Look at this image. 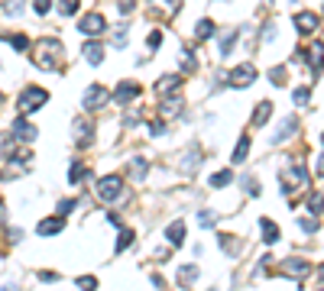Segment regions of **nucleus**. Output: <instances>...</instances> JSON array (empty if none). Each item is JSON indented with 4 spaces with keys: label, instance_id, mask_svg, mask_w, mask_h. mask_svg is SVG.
<instances>
[{
    "label": "nucleus",
    "instance_id": "obj_1",
    "mask_svg": "<svg viewBox=\"0 0 324 291\" xmlns=\"http://www.w3.org/2000/svg\"><path fill=\"white\" fill-rule=\"evenodd\" d=\"M33 58H36L42 72H58L65 61V46L58 39H39L36 49H33Z\"/></svg>",
    "mask_w": 324,
    "mask_h": 291
},
{
    "label": "nucleus",
    "instance_id": "obj_2",
    "mask_svg": "<svg viewBox=\"0 0 324 291\" xmlns=\"http://www.w3.org/2000/svg\"><path fill=\"white\" fill-rule=\"evenodd\" d=\"M49 101V94L42 91V87H26V91L16 97V110L20 113H30V110H39L42 104Z\"/></svg>",
    "mask_w": 324,
    "mask_h": 291
},
{
    "label": "nucleus",
    "instance_id": "obj_3",
    "mask_svg": "<svg viewBox=\"0 0 324 291\" xmlns=\"http://www.w3.org/2000/svg\"><path fill=\"white\" fill-rule=\"evenodd\" d=\"M120 191H124V178H120V175H104L98 181V198L104 204H113V201L120 198Z\"/></svg>",
    "mask_w": 324,
    "mask_h": 291
},
{
    "label": "nucleus",
    "instance_id": "obj_4",
    "mask_svg": "<svg viewBox=\"0 0 324 291\" xmlns=\"http://www.w3.org/2000/svg\"><path fill=\"white\" fill-rule=\"evenodd\" d=\"M279 184H282L285 194H292V191H299V188L308 184V172H305L302 165H292V169H285L282 175H279Z\"/></svg>",
    "mask_w": 324,
    "mask_h": 291
},
{
    "label": "nucleus",
    "instance_id": "obj_5",
    "mask_svg": "<svg viewBox=\"0 0 324 291\" xmlns=\"http://www.w3.org/2000/svg\"><path fill=\"white\" fill-rule=\"evenodd\" d=\"M253 81H256V68H253L250 61H247V65H237L230 75H227V84H230V87H247Z\"/></svg>",
    "mask_w": 324,
    "mask_h": 291
},
{
    "label": "nucleus",
    "instance_id": "obj_6",
    "mask_svg": "<svg viewBox=\"0 0 324 291\" xmlns=\"http://www.w3.org/2000/svg\"><path fill=\"white\" fill-rule=\"evenodd\" d=\"M282 272H285V278H295V281H302V278L311 272V266H308L305 259H299V255H288V259L282 262Z\"/></svg>",
    "mask_w": 324,
    "mask_h": 291
},
{
    "label": "nucleus",
    "instance_id": "obj_7",
    "mask_svg": "<svg viewBox=\"0 0 324 291\" xmlns=\"http://www.w3.org/2000/svg\"><path fill=\"white\" fill-rule=\"evenodd\" d=\"M139 94H143V87H139L136 81H120L117 87H113V101H117V104H130V101H136V97Z\"/></svg>",
    "mask_w": 324,
    "mask_h": 291
},
{
    "label": "nucleus",
    "instance_id": "obj_8",
    "mask_svg": "<svg viewBox=\"0 0 324 291\" xmlns=\"http://www.w3.org/2000/svg\"><path fill=\"white\" fill-rule=\"evenodd\" d=\"M107 101H110V94H107V87H101V84H91L84 91V107L87 110H101Z\"/></svg>",
    "mask_w": 324,
    "mask_h": 291
},
{
    "label": "nucleus",
    "instance_id": "obj_9",
    "mask_svg": "<svg viewBox=\"0 0 324 291\" xmlns=\"http://www.w3.org/2000/svg\"><path fill=\"white\" fill-rule=\"evenodd\" d=\"M10 136H13V139H23V143H33V139L39 136V130L33 126V123H26V120H13Z\"/></svg>",
    "mask_w": 324,
    "mask_h": 291
},
{
    "label": "nucleus",
    "instance_id": "obj_10",
    "mask_svg": "<svg viewBox=\"0 0 324 291\" xmlns=\"http://www.w3.org/2000/svg\"><path fill=\"white\" fill-rule=\"evenodd\" d=\"M65 230V220L62 217H46V220H39L36 223V233L39 236H55V233H62Z\"/></svg>",
    "mask_w": 324,
    "mask_h": 291
},
{
    "label": "nucleus",
    "instance_id": "obj_11",
    "mask_svg": "<svg viewBox=\"0 0 324 291\" xmlns=\"http://www.w3.org/2000/svg\"><path fill=\"white\" fill-rule=\"evenodd\" d=\"M295 130H299V120H295V117H285L282 123H279V130L273 133V139H269V143H273V146H279L282 139H288V136H292Z\"/></svg>",
    "mask_w": 324,
    "mask_h": 291
},
{
    "label": "nucleus",
    "instance_id": "obj_12",
    "mask_svg": "<svg viewBox=\"0 0 324 291\" xmlns=\"http://www.w3.org/2000/svg\"><path fill=\"white\" fill-rule=\"evenodd\" d=\"M91 136H94L91 120H75V143L81 149H87V146H91Z\"/></svg>",
    "mask_w": 324,
    "mask_h": 291
},
{
    "label": "nucleus",
    "instance_id": "obj_13",
    "mask_svg": "<svg viewBox=\"0 0 324 291\" xmlns=\"http://www.w3.org/2000/svg\"><path fill=\"white\" fill-rule=\"evenodd\" d=\"M318 26H321V16H318V13H308V10H305V13L295 16V29H299V33H314Z\"/></svg>",
    "mask_w": 324,
    "mask_h": 291
},
{
    "label": "nucleus",
    "instance_id": "obj_14",
    "mask_svg": "<svg viewBox=\"0 0 324 291\" xmlns=\"http://www.w3.org/2000/svg\"><path fill=\"white\" fill-rule=\"evenodd\" d=\"M78 29H81L84 36H98V33H104V16H98V13L84 16V20L78 23Z\"/></svg>",
    "mask_w": 324,
    "mask_h": 291
},
{
    "label": "nucleus",
    "instance_id": "obj_15",
    "mask_svg": "<svg viewBox=\"0 0 324 291\" xmlns=\"http://www.w3.org/2000/svg\"><path fill=\"white\" fill-rule=\"evenodd\" d=\"M217 243L224 246L227 255H240V249H243V240H237V236H230V233H221V236H217Z\"/></svg>",
    "mask_w": 324,
    "mask_h": 291
},
{
    "label": "nucleus",
    "instance_id": "obj_16",
    "mask_svg": "<svg viewBox=\"0 0 324 291\" xmlns=\"http://www.w3.org/2000/svg\"><path fill=\"white\" fill-rule=\"evenodd\" d=\"M269 113H273V101H262L256 110H253V126H266L269 123Z\"/></svg>",
    "mask_w": 324,
    "mask_h": 291
},
{
    "label": "nucleus",
    "instance_id": "obj_17",
    "mask_svg": "<svg viewBox=\"0 0 324 291\" xmlns=\"http://www.w3.org/2000/svg\"><path fill=\"white\" fill-rule=\"evenodd\" d=\"M182 78L179 75H162L159 81H156V94H165V91H179Z\"/></svg>",
    "mask_w": 324,
    "mask_h": 291
},
{
    "label": "nucleus",
    "instance_id": "obj_18",
    "mask_svg": "<svg viewBox=\"0 0 324 291\" xmlns=\"http://www.w3.org/2000/svg\"><path fill=\"white\" fill-rule=\"evenodd\" d=\"M165 240L172 246H182L185 243V223H169V230H165Z\"/></svg>",
    "mask_w": 324,
    "mask_h": 291
},
{
    "label": "nucleus",
    "instance_id": "obj_19",
    "mask_svg": "<svg viewBox=\"0 0 324 291\" xmlns=\"http://www.w3.org/2000/svg\"><path fill=\"white\" fill-rule=\"evenodd\" d=\"M195 281H198V266H182V269H179V285H182V288L195 285Z\"/></svg>",
    "mask_w": 324,
    "mask_h": 291
},
{
    "label": "nucleus",
    "instance_id": "obj_20",
    "mask_svg": "<svg viewBox=\"0 0 324 291\" xmlns=\"http://www.w3.org/2000/svg\"><path fill=\"white\" fill-rule=\"evenodd\" d=\"M259 223H262V240H266V246L279 243V227L273 223V220H259Z\"/></svg>",
    "mask_w": 324,
    "mask_h": 291
},
{
    "label": "nucleus",
    "instance_id": "obj_21",
    "mask_svg": "<svg viewBox=\"0 0 324 291\" xmlns=\"http://www.w3.org/2000/svg\"><path fill=\"white\" fill-rule=\"evenodd\" d=\"M84 58L91 61V65H101V58H104V49L98 46V42H87V46H84Z\"/></svg>",
    "mask_w": 324,
    "mask_h": 291
},
{
    "label": "nucleus",
    "instance_id": "obj_22",
    "mask_svg": "<svg viewBox=\"0 0 324 291\" xmlns=\"http://www.w3.org/2000/svg\"><path fill=\"white\" fill-rule=\"evenodd\" d=\"M150 4H153L162 16H172L175 10H179V0H150Z\"/></svg>",
    "mask_w": 324,
    "mask_h": 291
},
{
    "label": "nucleus",
    "instance_id": "obj_23",
    "mask_svg": "<svg viewBox=\"0 0 324 291\" xmlns=\"http://www.w3.org/2000/svg\"><path fill=\"white\" fill-rule=\"evenodd\" d=\"M247 155H250V136H240L237 149H233V162H243Z\"/></svg>",
    "mask_w": 324,
    "mask_h": 291
},
{
    "label": "nucleus",
    "instance_id": "obj_24",
    "mask_svg": "<svg viewBox=\"0 0 324 291\" xmlns=\"http://www.w3.org/2000/svg\"><path fill=\"white\" fill-rule=\"evenodd\" d=\"M230 181H233V175L227 172V169H221L217 175H211V188H227Z\"/></svg>",
    "mask_w": 324,
    "mask_h": 291
},
{
    "label": "nucleus",
    "instance_id": "obj_25",
    "mask_svg": "<svg viewBox=\"0 0 324 291\" xmlns=\"http://www.w3.org/2000/svg\"><path fill=\"white\" fill-rule=\"evenodd\" d=\"M211 33H214V23H211V20H201V23L195 26V39H208Z\"/></svg>",
    "mask_w": 324,
    "mask_h": 291
},
{
    "label": "nucleus",
    "instance_id": "obj_26",
    "mask_svg": "<svg viewBox=\"0 0 324 291\" xmlns=\"http://www.w3.org/2000/svg\"><path fill=\"white\" fill-rule=\"evenodd\" d=\"M146 169H150V162H146V158H133V162H130V172H133V178H143Z\"/></svg>",
    "mask_w": 324,
    "mask_h": 291
},
{
    "label": "nucleus",
    "instance_id": "obj_27",
    "mask_svg": "<svg viewBox=\"0 0 324 291\" xmlns=\"http://www.w3.org/2000/svg\"><path fill=\"white\" fill-rule=\"evenodd\" d=\"M179 110H182V97H172V101L162 104V113H165V117H175Z\"/></svg>",
    "mask_w": 324,
    "mask_h": 291
},
{
    "label": "nucleus",
    "instance_id": "obj_28",
    "mask_svg": "<svg viewBox=\"0 0 324 291\" xmlns=\"http://www.w3.org/2000/svg\"><path fill=\"white\" fill-rule=\"evenodd\" d=\"M133 236H136L133 230H120V236H117V252H124V249H127V246H130V243H133Z\"/></svg>",
    "mask_w": 324,
    "mask_h": 291
},
{
    "label": "nucleus",
    "instance_id": "obj_29",
    "mask_svg": "<svg viewBox=\"0 0 324 291\" xmlns=\"http://www.w3.org/2000/svg\"><path fill=\"white\" fill-rule=\"evenodd\" d=\"M78 288H81V291H98V278H94V275H81V278H78Z\"/></svg>",
    "mask_w": 324,
    "mask_h": 291
},
{
    "label": "nucleus",
    "instance_id": "obj_30",
    "mask_svg": "<svg viewBox=\"0 0 324 291\" xmlns=\"http://www.w3.org/2000/svg\"><path fill=\"white\" fill-rule=\"evenodd\" d=\"M308 210H311V214H321V210H324V198H321V194H308Z\"/></svg>",
    "mask_w": 324,
    "mask_h": 291
},
{
    "label": "nucleus",
    "instance_id": "obj_31",
    "mask_svg": "<svg viewBox=\"0 0 324 291\" xmlns=\"http://www.w3.org/2000/svg\"><path fill=\"white\" fill-rule=\"evenodd\" d=\"M7 42H10V46H13L16 52H26V46H30V39H26L23 33H16V36H10V39H7Z\"/></svg>",
    "mask_w": 324,
    "mask_h": 291
},
{
    "label": "nucleus",
    "instance_id": "obj_32",
    "mask_svg": "<svg viewBox=\"0 0 324 291\" xmlns=\"http://www.w3.org/2000/svg\"><path fill=\"white\" fill-rule=\"evenodd\" d=\"M84 175H87V169H84L81 162H75V165H72V175H68V181H72V184H78V181L84 178Z\"/></svg>",
    "mask_w": 324,
    "mask_h": 291
},
{
    "label": "nucleus",
    "instance_id": "obj_33",
    "mask_svg": "<svg viewBox=\"0 0 324 291\" xmlns=\"http://www.w3.org/2000/svg\"><path fill=\"white\" fill-rule=\"evenodd\" d=\"M308 94H311V91H308V87H295V94H292V101H295V104H299V107H305V104H308Z\"/></svg>",
    "mask_w": 324,
    "mask_h": 291
},
{
    "label": "nucleus",
    "instance_id": "obj_34",
    "mask_svg": "<svg viewBox=\"0 0 324 291\" xmlns=\"http://www.w3.org/2000/svg\"><path fill=\"white\" fill-rule=\"evenodd\" d=\"M233 39H237V33H227L224 36V42L217 49H221V55H230V49H233Z\"/></svg>",
    "mask_w": 324,
    "mask_h": 291
},
{
    "label": "nucleus",
    "instance_id": "obj_35",
    "mask_svg": "<svg viewBox=\"0 0 324 291\" xmlns=\"http://www.w3.org/2000/svg\"><path fill=\"white\" fill-rule=\"evenodd\" d=\"M214 220H217L214 210H201V214H198V223L201 227H214Z\"/></svg>",
    "mask_w": 324,
    "mask_h": 291
},
{
    "label": "nucleus",
    "instance_id": "obj_36",
    "mask_svg": "<svg viewBox=\"0 0 324 291\" xmlns=\"http://www.w3.org/2000/svg\"><path fill=\"white\" fill-rule=\"evenodd\" d=\"M269 81H273V84H285V81H288L285 68H273V72H269Z\"/></svg>",
    "mask_w": 324,
    "mask_h": 291
},
{
    "label": "nucleus",
    "instance_id": "obj_37",
    "mask_svg": "<svg viewBox=\"0 0 324 291\" xmlns=\"http://www.w3.org/2000/svg\"><path fill=\"white\" fill-rule=\"evenodd\" d=\"M58 10H62V16H72V13L78 10V0H62V4H58Z\"/></svg>",
    "mask_w": 324,
    "mask_h": 291
},
{
    "label": "nucleus",
    "instance_id": "obj_38",
    "mask_svg": "<svg viewBox=\"0 0 324 291\" xmlns=\"http://www.w3.org/2000/svg\"><path fill=\"white\" fill-rule=\"evenodd\" d=\"M55 210H58V217L72 214V210H75V201H72V198H68V201H58V207H55Z\"/></svg>",
    "mask_w": 324,
    "mask_h": 291
},
{
    "label": "nucleus",
    "instance_id": "obj_39",
    "mask_svg": "<svg viewBox=\"0 0 324 291\" xmlns=\"http://www.w3.org/2000/svg\"><path fill=\"white\" fill-rule=\"evenodd\" d=\"M299 223H302V230H305V233H314V230H318V220H314V217H302Z\"/></svg>",
    "mask_w": 324,
    "mask_h": 291
},
{
    "label": "nucleus",
    "instance_id": "obj_40",
    "mask_svg": "<svg viewBox=\"0 0 324 291\" xmlns=\"http://www.w3.org/2000/svg\"><path fill=\"white\" fill-rule=\"evenodd\" d=\"M182 72H195V55H191V52L182 55Z\"/></svg>",
    "mask_w": 324,
    "mask_h": 291
},
{
    "label": "nucleus",
    "instance_id": "obj_41",
    "mask_svg": "<svg viewBox=\"0 0 324 291\" xmlns=\"http://www.w3.org/2000/svg\"><path fill=\"white\" fill-rule=\"evenodd\" d=\"M49 7H52V0H33V10H36L39 16H42V13H49Z\"/></svg>",
    "mask_w": 324,
    "mask_h": 291
},
{
    "label": "nucleus",
    "instance_id": "obj_42",
    "mask_svg": "<svg viewBox=\"0 0 324 291\" xmlns=\"http://www.w3.org/2000/svg\"><path fill=\"white\" fill-rule=\"evenodd\" d=\"M39 278H42V281H55V278H58V272H52V269H42V272H39Z\"/></svg>",
    "mask_w": 324,
    "mask_h": 291
},
{
    "label": "nucleus",
    "instance_id": "obj_43",
    "mask_svg": "<svg viewBox=\"0 0 324 291\" xmlns=\"http://www.w3.org/2000/svg\"><path fill=\"white\" fill-rule=\"evenodd\" d=\"M159 42H162V33H153V36H150V49H159Z\"/></svg>",
    "mask_w": 324,
    "mask_h": 291
},
{
    "label": "nucleus",
    "instance_id": "obj_44",
    "mask_svg": "<svg viewBox=\"0 0 324 291\" xmlns=\"http://www.w3.org/2000/svg\"><path fill=\"white\" fill-rule=\"evenodd\" d=\"M150 130H153V136H162V133H165V123H153Z\"/></svg>",
    "mask_w": 324,
    "mask_h": 291
},
{
    "label": "nucleus",
    "instance_id": "obj_45",
    "mask_svg": "<svg viewBox=\"0 0 324 291\" xmlns=\"http://www.w3.org/2000/svg\"><path fill=\"white\" fill-rule=\"evenodd\" d=\"M318 175L324 178V152H321V158H318Z\"/></svg>",
    "mask_w": 324,
    "mask_h": 291
},
{
    "label": "nucleus",
    "instance_id": "obj_46",
    "mask_svg": "<svg viewBox=\"0 0 324 291\" xmlns=\"http://www.w3.org/2000/svg\"><path fill=\"white\" fill-rule=\"evenodd\" d=\"M318 278H321V281H324V266H318Z\"/></svg>",
    "mask_w": 324,
    "mask_h": 291
},
{
    "label": "nucleus",
    "instance_id": "obj_47",
    "mask_svg": "<svg viewBox=\"0 0 324 291\" xmlns=\"http://www.w3.org/2000/svg\"><path fill=\"white\" fill-rule=\"evenodd\" d=\"M0 291H16V285H7V288H0Z\"/></svg>",
    "mask_w": 324,
    "mask_h": 291
},
{
    "label": "nucleus",
    "instance_id": "obj_48",
    "mask_svg": "<svg viewBox=\"0 0 324 291\" xmlns=\"http://www.w3.org/2000/svg\"><path fill=\"white\" fill-rule=\"evenodd\" d=\"M321 291H324V288H321Z\"/></svg>",
    "mask_w": 324,
    "mask_h": 291
},
{
    "label": "nucleus",
    "instance_id": "obj_49",
    "mask_svg": "<svg viewBox=\"0 0 324 291\" xmlns=\"http://www.w3.org/2000/svg\"><path fill=\"white\" fill-rule=\"evenodd\" d=\"M321 139H324V136H321Z\"/></svg>",
    "mask_w": 324,
    "mask_h": 291
}]
</instances>
